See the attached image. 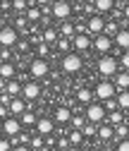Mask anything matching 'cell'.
I'll return each mask as SVG.
<instances>
[{
    "label": "cell",
    "instance_id": "1",
    "mask_svg": "<svg viewBox=\"0 0 129 151\" xmlns=\"http://www.w3.org/2000/svg\"><path fill=\"white\" fill-rule=\"evenodd\" d=\"M50 12H53L55 19L67 22V19H69V14H72V3H69V0H55L53 7H50Z\"/></svg>",
    "mask_w": 129,
    "mask_h": 151
},
{
    "label": "cell",
    "instance_id": "2",
    "mask_svg": "<svg viewBox=\"0 0 129 151\" xmlns=\"http://www.w3.org/2000/svg\"><path fill=\"white\" fill-rule=\"evenodd\" d=\"M108 115V110L100 106V103H88L86 106V120L88 122H93V125H100Z\"/></svg>",
    "mask_w": 129,
    "mask_h": 151
},
{
    "label": "cell",
    "instance_id": "3",
    "mask_svg": "<svg viewBox=\"0 0 129 151\" xmlns=\"http://www.w3.org/2000/svg\"><path fill=\"white\" fill-rule=\"evenodd\" d=\"M98 72L103 74V77L117 74V58H113V55H103V58L98 60Z\"/></svg>",
    "mask_w": 129,
    "mask_h": 151
},
{
    "label": "cell",
    "instance_id": "4",
    "mask_svg": "<svg viewBox=\"0 0 129 151\" xmlns=\"http://www.w3.org/2000/svg\"><path fill=\"white\" fill-rule=\"evenodd\" d=\"M48 70H50V65H48V60H43V58H33L31 65H29V72H31L33 79H43L46 74H48Z\"/></svg>",
    "mask_w": 129,
    "mask_h": 151
},
{
    "label": "cell",
    "instance_id": "5",
    "mask_svg": "<svg viewBox=\"0 0 129 151\" xmlns=\"http://www.w3.org/2000/svg\"><path fill=\"white\" fill-rule=\"evenodd\" d=\"M81 58H79V53H67L65 58H62V70L65 72H69V74H74V72H79L81 70Z\"/></svg>",
    "mask_w": 129,
    "mask_h": 151
},
{
    "label": "cell",
    "instance_id": "6",
    "mask_svg": "<svg viewBox=\"0 0 129 151\" xmlns=\"http://www.w3.org/2000/svg\"><path fill=\"white\" fill-rule=\"evenodd\" d=\"M115 84L113 82H100L98 86H96V99L98 101H108V99H113L115 96Z\"/></svg>",
    "mask_w": 129,
    "mask_h": 151
},
{
    "label": "cell",
    "instance_id": "7",
    "mask_svg": "<svg viewBox=\"0 0 129 151\" xmlns=\"http://www.w3.org/2000/svg\"><path fill=\"white\" fill-rule=\"evenodd\" d=\"M14 43H17V29L14 27H3V29H0V46L10 48Z\"/></svg>",
    "mask_w": 129,
    "mask_h": 151
},
{
    "label": "cell",
    "instance_id": "8",
    "mask_svg": "<svg viewBox=\"0 0 129 151\" xmlns=\"http://www.w3.org/2000/svg\"><path fill=\"white\" fill-rule=\"evenodd\" d=\"M86 29L93 34V36H98V34H103V31H105V19H103L100 14H93V17H91V19L86 22Z\"/></svg>",
    "mask_w": 129,
    "mask_h": 151
},
{
    "label": "cell",
    "instance_id": "9",
    "mask_svg": "<svg viewBox=\"0 0 129 151\" xmlns=\"http://www.w3.org/2000/svg\"><path fill=\"white\" fill-rule=\"evenodd\" d=\"M3 132L10 134V137H17V134L22 132V122L17 120V118H5V120H3Z\"/></svg>",
    "mask_w": 129,
    "mask_h": 151
},
{
    "label": "cell",
    "instance_id": "10",
    "mask_svg": "<svg viewBox=\"0 0 129 151\" xmlns=\"http://www.w3.org/2000/svg\"><path fill=\"white\" fill-rule=\"evenodd\" d=\"M113 43H115V41L110 39L108 34H98L96 39H93V48H96L98 53H108L110 48H113Z\"/></svg>",
    "mask_w": 129,
    "mask_h": 151
},
{
    "label": "cell",
    "instance_id": "11",
    "mask_svg": "<svg viewBox=\"0 0 129 151\" xmlns=\"http://www.w3.org/2000/svg\"><path fill=\"white\" fill-rule=\"evenodd\" d=\"M72 43H74V48H77L79 53H84V50H88L91 46H93V41L88 39V34H77L74 39H72Z\"/></svg>",
    "mask_w": 129,
    "mask_h": 151
},
{
    "label": "cell",
    "instance_id": "12",
    "mask_svg": "<svg viewBox=\"0 0 129 151\" xmlns=\"http://www.w3.org/2000/svg\"><path fill=\"white\" fill-rule=\"evenodd\" d=\"M22 96L29 99V101H31V99H38V96H41V86L36 84V82H26V84L22 86Z\"/></svg>",
    "mask_w": 129,
    "mask_h": 151
},
{
    "label": "cell",
    "instance_id": "13",
    "mask_svg": "<svg viewBox=\"0 0 129 151\" xmlns=\"http://www.w3.org/2000/svg\"><path fill=\"white\" fill-rule=\"evenodd\" d=\"M55 127V122L50 118H38V122H36V129H38V134H50Z\"/></svg>",
    "mask_w": 129,
    "mask_h": 151
},
{
    "label": "cell",
    "instance_id": "14",
    "mask_svg": "<svg viewBox=\"0 0 129 151\" xmlns=\"http://www.w3.org/2000/svg\"><path fill=\"white\" fill-rule=\"evenodd\" d=\"M113 41L117 43V48H124V50H129V29H120V31H117V36H115Z\"/></svg>",
    "mask_w": 129,
    "mask_h": 151
},
{
    "label": "cell",
    "instance_id": "15",
    "mask_svg": "<svg viewBox=\"0 0 129 151\" xmlns=\"http://www.w3.org/2000/svg\"><path fill=\"white\" fill-rule=\"evenodd\" d=\"M7 108H10V113H12V115H22V113H24V108H26V103H24V99L14 96V99H12V103H10Z\"/></svg>",
    "mask_w": 129,
    "mask_h": 151
},
{
    "label": "cell",
    "instance_id": "16",
    "mask_svg": "<svg viewBox=\"0 0 129 151\" xmlns=\"http://www.w3.org/2000/svg\"><path fill=\"white\" fill-rule=\"evenodd\" d=\"M12 77H14V65L12 63H0V79L10 82Z\"/></svg>",
    "mask_w": 129,
    "mask_h": 151
},
{
    "label": "cell",
    "instance_id": "17",
    "mask_svg": "<svg viewBox=\"0 0 129 151\" xmlns=\"http://www.w3.org/2000/svg\"><path fill=\"white\" fill-rule=\"evenodd\" d=\"M115 7V0H93V10L100 14V12H110Z\"/></svg>",
    "mask_w": 129,
    "mask_h": 151
},
{
    "label": "cell",
    "instance_id": "18",
    "mask_svg": "<svg viewBox=\"0 0 129 151\" xmlns=\"http://www.w3.org/2000/svg\"><path fill=\"white\" fill-rule=\"evenodd\" d=\"M55 120H58V122H69L72 120V110L67 106H60L58 110H55Z\"/></svg>",
    "mask_w": 129,
    "mask_h": 151
},
{
    "label": "cell",
    "instance_id": "19",
    "mask_svg": "<svg viewBox=\"0 0 129 151\" xmlns=\"http://www.w3.org/2000/svg\"><path fill=\"white\" fill-rule=\"evenodd\" d=\"M115 89H120V91H127V89H129V72H120V74H117Z\"/></svg>",
    "mask_w": 129,
    "mask_h": 151
},
{
    "label": "cell",
    "instance_id": "20",
    "mask_svg": "<svg viewBox=\"0 0 129 151\" xmlns=\"http://www.w3.org/2000/svg\"><path fill=\"white\" fill-rule=\"evenodd\" d=\"M98 137L100 139H113L115 137V127L113 125H98Z\"/></svg>",
    "mask_w": 129,
    "mask_h": 151
},
{
    "label": "cell",
    "instance_id": "21",
    "mask_svg": "<svg viewBox=\"0 0 129 151\" xmlns=\"http://www.w3.org/2000/svg\"><path fill=\"white\" fill-rule=\"evenodd\" d=\"M91 99H93V93H91V89H77V101L79 103H91Z\"/></svg>",
    "mask_w": 129,
    "mask_h": 151
},
{
    "label": "cell",
    "instance_id": "22",
    "mask_svg": "<svg viewBox=\"0 0 129 151\" xmlns=\"http://www.w3.org/2000/svg\"><path fill=\"white\" fill-rule=\"evenodd\" d=\"M60 34H62V39L77 36V27H74V24H69V22H62V27H60Z\"/></svg>",
    "mask_w": 129,
    "mask_h": 151
},
{
    "label": "cell",
    "instance_id": "23",
    "mask_svg": "<svg viewBox=\"0 0 129 151\" xmlns=\"http://www.w3.org/2000/svg\"><path fill=\"white\" fill-rule=\"evenodd\" d=\"M41 12H43V10H41L38 5H31V7L26 10V19H29V22H38V19H41Z\"/></svg>",
    "mask_w": 129,
    "mask_h": 151
},
{
    "label": "cell",
    "instance_id": "24",
    "mask_svg": "<svg viewBox=\"0 0 129 151\" xmlns=\"http://www.w3.org/2000/svg\"><path fill=\"white\" fill-rule=\"evenodd\" d=\"M58 39H60V34L55 31V29H46L43 36H41V41H43V43H53V41L58 43Z\"/></svg>",
    "mask_w": 129,
    "mask_h": 151
},
{
    "label": "cell",
    "instance_id": "25",
    "mask_svg": "<svg viewBox=\"0 0 129 151\" xmlns=\"http://www.w3.org/2000/svg\"><path fill=\"white\" fill-rule=\"evenodd\" d=\"M117 106H120V108H124V110H129V89L117 93Z\"/></svg>",
    "mask_w": 129,
    "mask_h": 151
},
{
    "label": "cell",
    "instance_id": "26",
    "mask_svg": "<svg viewBox=\"0 0 129 151\" xmlns=\"http://www.w3.org/2000/svg\"><path fill=\"white\" fill-rule=\"evenodd\" d=\"M7 93H10V96H19V93H22V84L14 82V79H10L7 82Z\"/></svg>",
    "mask_w": 129,
    "mask_h": 151
},
{
    "label": "cell",
    "instance_id": "27",
    "mask_svg": "<svg viewBox=\"0 0 129 151\" xmlns=\"http://www.w3.org/2000/svg\"><path fill=\"white\" fill-rule=\"evenodd\" d=\"M127 134H129V125H127V122H122V125H115V137H120V139H127Z\"/></svg>",
    "mask_w": 129,
    "mask_h": 151
},
{
    "label": "cell",
    "instance_id": "28",
    "mask_svg": "<svg viewBox=\"0 0 129 151\" xmlns=\"http://www.w3.org/2000/svg\"><path fill=\"white\" fill-rule=\"evenodd\" d=\"M81 139H84V132H81V129H74V132L69 134V144H72V146H79Z\"/></svg>",
    "mask_w": 129,
    "mask_h": 151
},
{
    "label": "cell",
    "instance_id": "29",
    "mask_svg": "<svg viewBox=\"0 0 129 151\" xmlns=\"http://www.w3.org/2000/svg\"><path fill=\"white\" fill-rule=\"evenodd\" d=\"M117 31H120V27H117L115 22H105V31H103V34H108L110 39H115V36H117Z\"/></svg>",
    "mask_w": 129,
    "mask_h": 151
},
{
    "label": "cell",
    "instance_id": "30",
    "mask_svg": "<svg viewBox=\"0 0 129 151\" xmlns=\"http://www.w3.org/2000/svg\"><path fill=\"white\" fill-rule=\"evenodd\" d=\"M12 7L17 12H26L29 10V3H26V0H12Z\"/></svg>",
    "mask_w": 129,
    "mask_h": 151
},
{
    "label": "cell",
    "instance_id": "31",
    "mask_svg": "<svg viewBox=\"0 0 129 151\" xmlns=\"http://www.w3.org/2000/svg\"><path fill=\"white\" fill-rule=\"evenodd\" d=\"M22 122H24V125H36L38 120H36L33 113H22Z\"/></svg>",
    "mask_w": 129,
    "mask_h": 151
},
{
    "label": "cell",
    "instance_id": "32",
    "mask_svg": "<svg viewBox=\"0 0 129 151\" xmlns=\"http://www.w3.org/2000/svg\"><path fill=\"white\" fill-rule=\"evenodd\" d=\"M110 122H113V127H115V125H122V122H124V118L120 115L117 110H113V113H110Z\"/></svg>",
    "mask_w": 129,
    "mask_h": 151
},
{
    "label": "cell",
    "instance_id": "33",
    "mask_svg": "<svg viewBox=\"0 0 129 151\" xmlns=\"http://www.w3.org/2000/svg\"><path fill=\"white\" fill-rule=\"evenodd\" d=\"M0 63H10V48L0 46Z\"/></svg>",
    "mask_w": 129,
    "mask_h": 151
},
{
    "label": "cell",
    "instance_id": "34",
    "mask_svg": "<svg viewBox=\"0 0 129 151\" xmlns=\"http://www.w3.org/2000/svg\"><path fill=\"white\" fill-rule=\"evenodd\" d=\"M81 132H84V134H88V137H91V134H96V132H98V127H96L93 122H91V125H84V129H81Z\"/></svg>",
    "mask_w": 129,
    "mask_h": 151
},
{
    "label": "cell",
    "instance_id": "35",
    "mask_svg": "<svg viewBox=\"0 0 129 151\" xmlns=\"http://www.w3.org/2000/svg\"><path fill=\"white\" fill-rule=\"evenodd\" d=\"M58 48L67 53V50H69V39H62V36H60V39H58Z\"/></svg>",
    "mask_w": 129,
    "mask_h": 151
},
{
    "label": "cell",
    "instance_id": "36",
    "mask_svg": "<svg viewBox=\"0 0 129 151\" xmlns=\"http://www.w3.org/2000/svg\"><path fill=\"white\" fill-rule=\"evenodd\" d=\"M103 108H105V110H117V108H120V106H117V101H115V99H108V101H105V106H103Z\"/></svg>",
    "mask_w": 129,
    "mask_h": 151
},
{
    "label": "cell",
    "instance_id": "37",
    "mask_svg": "<svg viewBox=\"0 0 129 151\" xmlns=\"http://www.w3.org/2000/svg\"><path fill=\"white\" fill-rule=\"evenodd\" d=\"M38 58H43V60L48 58V46H46L43 41H41V46H38Z\"/></svg>",
    "mask_w": 129,
    "mask_h": 151
},
{
    "label": "cell",
    "instance_id": "38",
    "mask_svg": "<svg viewBox=\"0 0 129 151\" xmlns=\"http://www.w3.org/2000/svg\"><path fill=\"white\" fill-rule=\"evenodd\" d=\"M72 125H74V129H84V118H72Z\"/></svg>",
    "mask_w": 129,
    "mask_h": 151
},
{
    "label": "cell",
    "instance_id": "39",
    "mask_svg": "<svg viewBox=\"0 0 129 151\" xmlns=\"http://www.w3.org/2000/svg\"><path fill=\"white\" fill-rule=\"evenodd\" d=\"M117 151H129V137H127V139H120V144H117Z\"/></svg>",
    "mask_w": 129,
    "mask_h": 151
},
{
    "label": "cell",
    "instance_id": "40",
    "mask_svg": "<svg viewBox=\"0 0 129 151\" xmlns=\"http://www.w3.org/2000/svg\"><path fill=\"white\" fill-rule=\"evenodd\" d=\"M120 63H122L124 70H129V50H124V55H122V60H120Z\"/></svg>",
    "mask_w": 129,
    "mask_h": 151
},
{
    "label": "cell",
    "instance_id": "41",
    "mask_svg": "<svg viewBox=\"0 0 129 151\" xmlns=\"http://www.w3.org/2000/svg\"><path fill=\"white\" fill-rule=\"evenodd\" d=\"M58 149H69V139H58Z\"/></svg>",
    "mask_w": 129,
    "mask_h": 151
},
{
    "label": "cell",
    "instance_id": "42",
    "mask_svg": "<svg viewBox=\"0 0 129 151\" xmlns=\"http://www.w3.org/2000/svg\"><path fill=\"white\" fill-rule=\"evenodd\" d=\"M33 3H36V5H38V7H46V5H53V3H55V0H33Z\"/></svg>",
    "mask_w": 129,
    "mask_h": 151
},
{
    "label": "cell",
    "instance_id": "43",
    "mask_svg": "<svg viewBox=\"0 0 129 151\" xmlns=\"http://www.w3.org/2000/svg\"><path fill=\"white\" fill-rule=\"evenodd\" d=\"M41 144H43L41 137H33V139H31V146H36V149H41Z\"/></svg>",
    "mask_w": 129,
    "mask_h": 151
},
{
    "label": "cell",
    "instance_id": "44",
    "mask_svg": "<svg viewBox=\"0 0 129 151\" xmlns=\"http://www.w3.org/2000/svg\"><path fill=\"white\" fill-rule=\"evenodd\" d=\"M0 151H10V142L7 139H0Z\"/></svg>",
    "mask_w": 129,
    "mask_h": 151
},
{
    "label": "cell",
    "instance_id": "45",
    "mask_svg": "<svg viewBox=\"0 0 129 151\" xmlns=\"http://www.w3.org/2000/svg\"><path fill=\"white\" fill-rule=\"evenodd\" d=\"M7 110H10L7 106H3V103H0V118H7Z\"/></svg>",
    "mask_w": 129,
    "mask_h": 151
},
{
    "label": "cell",
    "instance_id": "46",
    "mask_svg": "<svg viewBox=\"0 0 129 151\" xmlns=\"http://www.w3.org/2000/svg\"><path fill=\"white\" fill-rule=\"evenodd\" d=\"M26 27V19H24V17H19V19H17V29H24Z\"/></svg>",
    "mask_w": 129,
    "mask_h": 151
},
{
    "label": "cell",
    "instance_id": "47",
    "mask_svg": "<svg viewBox=\"0 0 129 151\" xmlns=\"http://www.w3.org/2000/svg\"><path fill=\"white\" fill-rule=\"evenodd\" d=\"M12 151H31V149H29V146H26V144H19V146H14V149H12Z\"/></svg>",
    "mask_w": 129,
    "mask_h": 151
},
{
    "label": "cell",
    "instance_id": "48",
    "mask_svg": "<svg viewBox=\"0 0 129 151\" xmlns=\"http://www.w3.org/2000/svg\"><path fill=\"white\" fill-rule=\"evenodd\" d=\"M0 91H7V82L5 79H0Z\"/></svg>",
    "mask_w": 129,
    "mask_h": 151
},
{
    "label": "cell",
    "instance_id": "49",
    "mask_svg": "<svg viewBox=\"0 0 129 151\" xmlns=\"http://www.w3.org/2000/svg\"><path fill=\"white\" fill-rule=\"evenodd\" d=\"M117 5H120V7H122V10H124V7H127V5H129V0H117Z\"/></svg>",
    "mask_w": 129,
    "mask_h": 151
},
{
    "label": "cell",
    "instance_id": "50",
    "mask_svg": "<svg viewBox=\"0 0 129 151\" xmlns=\"http://www.w3.org/2000/svg\"><path fill=\"white\" fill-rule=\"evenodd\" d=\"M122 14H124V19H127V22H129V5H127V7H124V10H122Z\"/></svg>",
    "mask_w": 129,
    "mask_h": 151
},
{
    "label": "cell",
    "instance_id": "51",
    "mask_svg": "<svg viewBox=\"0 0 129 151\" xmlns=\"http://www.w3.org/2000/svg\"><path fill=\"white\" fill-rule=\"evenodd\" d=\"M72 3H77V5H86L88 0H72Z\"/></svg>",
    "mask_w": 129,
    "mask_h": 151
},
{
    "label": "cell",
    "instance_id": "52",
    "mask_svg": "<svg viewBox=\"0 0 129 151\" xmlns=\"http://www.w3.org/2000/svg\"><path fill=\"white\" fill-rule=\"evenodd\" d=\"M67 151H81V149H79V146H69Z\"/></svg>",
    "mask_w": 129,
    "mask_h": 151
},
{
    "label": "cell",
    "instance_id": "53",
    "mask_svg": "<svg viewBox=\"0 0 129 151\" xmlns=\"http://www.w3.org/2000/svg\"><path fill=\"white\" fill-rule=\"evenodd\" d=\"M124 122H127V125H129V115H127V120H124Z\"/></svg>",
    "mask_w": 129,
    "mask_h": 151
},
{
    "label": "cell",
    "instance_id": "54",
    "mask_svg": "<svg viewBox=\"0 0 129 151\" xmlns=\"http://www.w3.org/2000/svg\"><path fill=\"white\" fill-rule=\"evenodd\" d=\"M50 151H60V149H50Z\"/></svg>",
    "mask_w": 129,
    "mask_h": 151
}]
</instances>
